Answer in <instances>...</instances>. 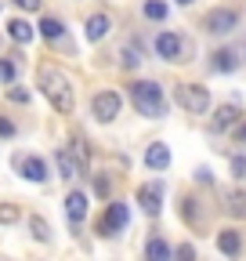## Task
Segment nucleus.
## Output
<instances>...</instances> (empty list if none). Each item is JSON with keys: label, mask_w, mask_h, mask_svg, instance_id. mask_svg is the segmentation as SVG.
I'll list each match as a JSON object with an SVG mask.
<instances>
[{"label": "nucleus", "mask_w": 246, "mask_h": 261, "mask_svg": "<svg viewBox=\"0 0 246 261\" xmlns=\"http://www.w3.org/2000/svg\"><path fill=\"white\" fill-rule=\"evenodd\" d=\"M37 87L47 94V102L54 106V113H73V106H76L73 84H69V76L62 73V69H54V65H44V69L37 73Z\"/></svg>", "instance_id": "1"}, {"label": "nucleus", "mask_w": 246, "mask_h": 261, "mask_svg": "<svg viewBox=\"0 0 246 261\" xmlns=\"http://www.w3.org/2000/svg\"><path fill=\"white\" fill-rule=\"evenodd\" d=\"M131 102L141 116H163L167 113V98H163V87L152 84V80H134L131 84Z\"/></svg>", "instance_id": "2"}, {"label": "nucleus", "mask_w": 246, "mask_h": 261, "mask_svg": "<svg viewBox=\"0 0 246 261\" xmlns=\"http://www.w3.org/2000/svg\"><path fill=\"white\" fill-rule=\"evenodd\" d=\"M174 98H177V106L189 109V113H206L210 109V91L203 84H181L174 91Z\"/></svg>", "instance_id": "3"}, {"label": "nucleus", "mask_w": 246, "mask_h": 261, "mask_svg": "<svg viewBox=\"0 0 246 261\" xmlns=\"http://www.w3.org/2000/svg\"><path fill=\"white\" fill-rule=\"evenodd\" d=\"M90 113H95L98 123H112L119 116V94L116 91H98L90 98Z\"/></svg>", "instance_id": "4"}, {"label": "nucleus", "mask_w": 246, "mask_h": 261, "mask_svg": "<svg viewBox=\"0 0 246 261\" xmlns=\"http://www.w3.org/2000/svg\"><path fill=\"white\" fill-rule=\"evenodd\" d=\"M235 25H239V15H235L232 8H213V11L206 15V29H210V33H218V37L232 33Z\"/></svg>", "instance_id": "5"}, {"label": "nucleus", "mask_w": 246, "mask_h": 261, "mask_svg": "<svg viewBox=\"0 0 246 261\" xmlns=\"http://www.w3.org/2000/svg\"><path fill=\"white\" fill-rule=\"evenodd\" d=\"M15 163H18V174L25 181H47V163L40 156H18Z\"/></svg>", "instance_id": "6"}, {"label": "nucleus", "mask_w": 246, "mask_h": 261, "mask_svg": "<svg viewBox=\"0 0 246 261\" xmlns=\"http://www.w3.org/2000/svg\"><path fill=\"white\" fill-rule=\"evenodd\" d=\"M127 218H131L127 214V203H109V211H105V218H102L98 228H102L105 236H112V232H119V228L127 225Z\"/></svg>", "instance_id": "7"}, {"label": "nucleus", "mask_w": 246, "mask_h": 261, "mask_svg": "<svg viewBox=\"0 0 246 261\" xmlns=\"http://www.w3.org/2000/svg\"><path fill=\"white\" fill-rule=\"evenodd\" d=\"M160 200H163V189H160V185H152V181H148V185L138 189V203H141V211H145L148 218H156V214H160V207H163Z\"/></svg>", "instance_id": "8"}, {"label": "nucleus", "mask_w": 246, "mask_h": 261, "mask_svg": "<svg viewBox=\"0 0 246 261\" xmlns=\"http://www.w3.org/2000/svg\"><path fill=\"white\" fill-rule=\"evenodd\" d=\"M156 55L167 58V62H177L181 58V37L177 33H160L156 37Z\"/></svg>", "instance_id": "9"}, {"label": "nucleus", "mask_w": 246, "mask_h": 261, "mask_svg": "<svg viewBox=\"0 0 246 261\" xmlns=\"http://www.w3.org/2000/svg\"><path fill=\"white\" fill-rule=\"evenodd\" d=\"M54 163H58V171H62V178H76V174H83V167H80V160H76V152L73 149H58L54 152Z\"/></svg>", "instance_id": "10"}, {"label": "nucleus", "mask_w": 246, "mask_h": 261, "mask_svg": "<svg viewBox=\"0 0 246 261\" xmlns=\"http://www.w3.org/2000/svg\"><path fill=\"white\" fill-rule=\"evenodd\" d=\"M145 163H148L152 171H167V167H170V149H167L163 142L148 145V152H145Z\"/></svg>", "instance_id": "11"}, {"label": "nucleus", "mask_w": 246, "mask_h": 261, "mask_svg": "<svg viewBox=\"0 0 246 261\" xmlns=\"http://www.w3.org/2000/svg\"><path fill=\"white\" fill-rule=\"evenodd\" d=\"M218 247H221V254L239 257V254H242V232H235V228H225V232L218 236Z\"/></svg>", "instance_id": "12"}, {"label": "nucleus", "mask_w": 246, "mask_h": 261, "mask_svg": "<svg viewBox=\"0 0 246 261\" xmlns=\"http://www.w3.org/2000/svg\"><path fill=\"white\" fill-rule=\"evenodd\" d=\"M112 29V18L109 15H90L87 18V40H105Z\"/></svg>", "instance_id": "13"}, {"label": "nucleus", "mask_w": 246, "mask_h": 261, "mask_svg": "<svg viewBox=\"0 0 246 261\" xmlns=\"http://www.w3.org/2000/svg\"><path fill=\"white\" fill-rule=\"evenodd\" d=\"M66 218L69 221H83L87 218V196L83 192H69L66 196Z\"/></svg>", "instance_id": "14"}, {"label": "nucleus", "mask_w": 246, "mask_h": 261, "mask_svg": "<svg viewBox=\"0 0 246 261\" xmlns=\"http://www.w3.org/2000/svg\"><path fill=\"white\" fill-rule=\"evenodd\" d=\"M235 65H239V62H235V51H228V47L210 55V69H213V73H232Z\"/></svg>", "instance_id": "15"}, {"label": "nucleus", "mask_w": 246, "mask_h": 261, "mask_svg": "<svg viewBox=\"0 0 246 261\" xmlns=\"http://www.w3.org/2000/svg\"><path fill=\"white\" fill-rule=\"evenodd\" d=\"M225 211H228L232 218H242V221H246V192H242V189H232V192L225 196Z\"/></svg>", "instance_id": "16"}, {"label": "nucleus", "mask_w": 246, "mask_h": 261, "mask_svg": "<svg viewBox=\"0 0 246 261\" xmlns=\"http://www.w3.org/2000/svg\"><path fill=\"white\" fill-rule=\"evenodd\" d=\"M8 33H11V40H18V44H29V40H33V25H29L25 18H11V22H8Z\"/></svg>", "instance_id": "17"}, {"label": "nucleus", "mask_w": 246, "mask_h": 261, "mask_svg": "<svg viewBox=\"0 0 246 261\" xmlns=\"http://www.w3.org/2000/svg\"><path fill=\"white\" fill-rule=\"evenodd\" d=\"M145 254H148V261H170V247H167V240H160V236H152V240L145 243Z\"/></svg>", "instance_id": "18"}, {"label": "nucleus", "mask_w": 246, "mask_h": 261, "mask_svg": "<svg viewBox=\"0 0 246 261\" xmlns=\"http://www.w3.org/2000/svg\"><path fill=\"white\" fill-rule=\"evenodd\" d=\"M235 120H239V109L235 106H221L218 113H213V130H228Z\"/></svg>", "instance_id": "19"}, {"label": "nucleus", "mask_w": 246, "mask_h": 261, "mask_svg": "<svg viewBox=\"0 0 246 261\" xmlns=\"http://www.w3.org/2000/svg\"><path fill=\"white\" fill-rule=\"evenodd\" d=\"M62 29H66V25H62L58 18H40V37H47V40H58V37H62Z\"/></svg>", "instance_id": "20"}, {"label": "nucleus", "mask_w": 246, "mask_h": 261, "mask_svg": "<svg viewBox=\"0 0 246 261\" xmlns=\"http://www.w3.org/2000/svg\"><path fill=\"white\" fill-rule=\"evenodd\" d=\"M199 200H192V196H189V200H181V218H189L192 225H199V207H196Z\"/></svg>", "instance_id": "21"}, {"label": "nucleus", "mask_w": 246, "mask_h": 261, "mask_svg": "<svg viewBox=\"0 0 246 261\" xmlns=\"http://www.w3.org/2000/svg\"><path fill=\"white\" fill-rule=\"evenodd\" d=\"M145 18H167V4H163V0H148V4H145Z\"/></svg>", "instance_id": "22"}, {"label": "nucleus", "mask_w": 246, "mask_h": 261, "mask_svg": "<svg viewBox=\"0 0 246 261\" xmlns=\"http://www.w3.org/2000/svg\"><path fill=\"white\" fill-rule=\"evenodd\" d=\"M73 152H76V160H80V167L87 171V160H90V149H87V142L83 138H73V145H69Z\"/></svg>", "instance_id": "23"}, {"label": "nucleus", "mask_w": 246, "mask_h": 261, "mask_svg": "<svg viewBox=\"0 0 246 261\" xmlns=\"http://www.w3.org/2000/svg\"><path fill=\"white\" fill-rule=\"evenodd\" d=\"M15 76H18V65L11 58H4V62H0V84H11Z\"/></svg>", "instance_id": "24"}, {"label": "nucleus", "mask_w": 246, "mask_h": 261, "mask_svg": "<svg viewBox=\"0 0 246 261\" xmlns=\"http://www.w3.org/2000/svg\"><path fill=\"white\" fill-rule=\"evenodd\" d=\"M18 221V207L15 203H0V225H11Z\"/></svg>", "instance_id": "25"}, {"label": "nucleus", "mask_w": 246, "mask_h": 261, "mask_svg": "<svg viewBox=\"0 0 246 261\" xmlns=\"http://www.w3.org/2000/svg\"><path fill=\"white\" fill-rule=\"evenodd\" d=\"M174 261H196V247H192V243H181V247L174 250Z\"/></svg>", "instance_id": "26"}, {"label": "nucleus", "mask_w": 246, "mask_h": 261, "mask_svg": "<svg viewBox=\"0 0 246 261\" xmlns=\"http://www.w3.org/2000/svg\"><path fill=\"white\" fill-rule=\"evenodd\" d=\"M29 228H33L37 240H47V221L44 218H29Z\"/></svg>", "instance_id": "27"}, {"label": "nucleus", "mask_w": 246, "mask_h": 261, "mask_svg": "<svg viewBox=\"0 0 246 261\" xmlns=\"http://www.w3.org/2000/svg\"><path fill=\"white\" fill-rule=\"evenodd\" d=\"M138 62H141V58H138V51H134V47H123V65H127V69H134Z\"/></svg>", "instance_id": "28"}, {"label": "nucleus", "mask_w": 246, "mask_h": 261, "mask_svg": "<svg viewBox=\"0 0 246 261\" xmlns=\"http://www.w3.org/2000/svg\"><path fill=\"white\" fill-rule=\"evenodd\" d=\"M0 138H15V123L8 116H0Z\"/></svg>", "instance_id": "29"}, {"label": "nucleus", "mask_w": 246, "mask_h": 261, "mask_svg": "<svg viewBox=\"0 0 246 261\" xmlns=\"http://www.w3.org/2000/svg\"><path fill=\"white\" fill-rule=\"evenodd\" d=\"M232 174H235V178L246 174V160H242V156H232Z\"/></svg>", "instance_id": "30"}, {"label": "nucleus", "mask_w": 246, "mask_h": 261, "mask_svg": "<svg viewBox=\"0 0 246 261\" xmlns=\"http://www.w3.org/2000/svg\"><path fill=\"white\" fill-rule=\"evenodd\" d=\"M95 192L98 196H109V178H95Z\"/></svg>", "instance_id": "31"}, {"label": "nucleus", "mask_w": 246, "mask_h": 261, "mask_svg": "<svg viewBox=\"0 0 246 261\" xmlns=\"http://www.w3.org/2000/svg\"><path fill=\"white\" fill-rule=\"evenodd\" d=\"M15 4H18L22 11H37V8H40V0H15Z\"/></svg>", "instance_id": "32"}, {"label": "nucleus", "mask_w": 246, "mask_h": 261, "mask_svg": "<svg viewBox=\"0 0 246 261\" xmlns=\"http://www.w3.org/2000/svg\"><path fill=\"white\" fill-rule=\"evenodd\" d=\"M8 98H15V102H29V94H25V91H18V87H15V91H8Z\"/></svg>", "instance_id": "33"}, {"label": "nucleus", "mask_w": 246, "mask_h": 261, "mask_svg": "<svg viewBox=\"0 0 246 261\" xmlns=\"http://www.w3.org/2000/svg\"><path fill=\"white\" fill-rule=\"evenodd\" d=\"M235 138H239V145H246V123H239V127H235Z\"/></svg>", "instance_id": "34"}, {"label": "nucleus", "mask_w": 246, "mask_h": 261, "mask_svg": "<svg viewBox=\"0 0 246 261\" xmlns=\"http://www.w3.org/2000/svg\"><path fill=\"white\" fill-rule=\"evenodd\" d=\"M177 4H181V8H189V4H196V0H177Z\"/></svg>", "instance_id": "35"}]
</instances>
